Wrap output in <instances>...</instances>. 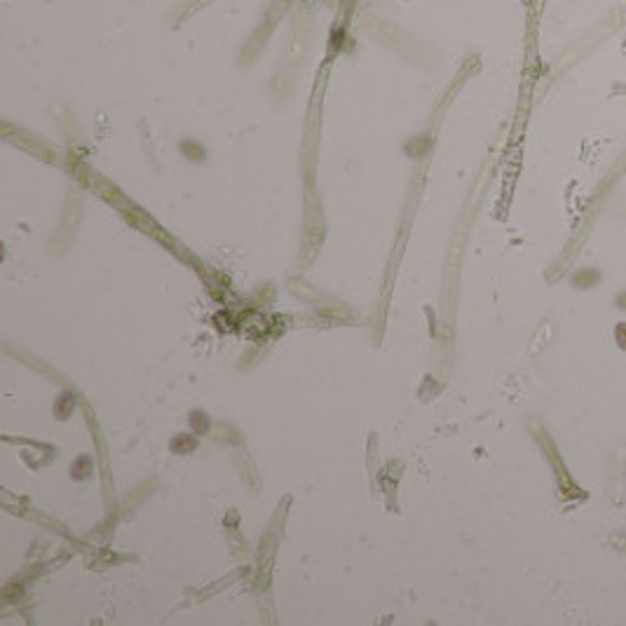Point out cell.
<instances>
[{"label": "cell", "mask_w": 626, "mask_h": 626, "mask_svg": "<svg viewBox=\"0 0 626 626\" xmlns=\"http://www.w3.org/2000/svg\"><path fill=\"white\" fill-rule=\"evenodd\" d=\"M596 281H598V272H596V270H582L575 277V284H577V286H582V288H584V286H593Z\"/></svg>", "instance_id": "cell-1"}, {"label": "cell", "mask_w": 626, "mask_h": 626, "mask_svg": "<svg viewBox=\"0 0 626 626\" xmlns=\"http://www.w3.org/2000/svg\"><path fill=\"white\" fill-rule=\"evenodd\" d=\"M617 343H619V347H624V350H626V326H624V324H619V326H617Z\"/></svg>", "instance_id": "cell-2"}, {"label": "cell", "mask_w": 626, "mask_h": 626, "mask_svg": "<svg viewBox=\"0 0 626 626\" xmlns=\"http://www.w3.org/2000/svg\"><path fill=\"white\" fill-rule=\"evenodd\" d=\"M619 307H626V293H622V296H619Z\"/></svg>", "instance_id": "cell-3"}]
</instances>
